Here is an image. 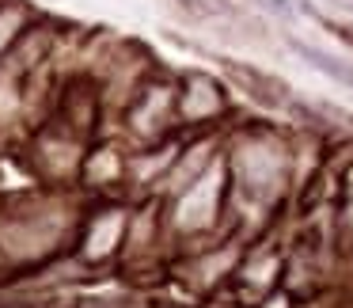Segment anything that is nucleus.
<instances>
[{"instance_id":"obj_1","label":"nucleus","mask_w":353,"mask_h":308,"mask_svg":"<svg viewBox=\"0 0 353 308\" xmlns=\"http://www.w3.org/2000/svg\"><path fill=\"white\" fill-rule=\"evenodd\" d=\"M221 65L239 84V92H247L254 103H262V107H281V103H289V84L285 80L270 77V73L254 69V65H239V61H221Z\"/></svg>"},{"instance_id":"obj_2","label":"nucleus","mask_w":353,"mask_h":308,"mask_svg":"<svg viewBox=\"0 0 353 308\" xmlns=\"http://www.w3.org/2000/svg\"><path fill=\"white\" fill-rule=\"evenodd\" d=\"M289 50L300 57V61H307V65H312V69H319L323 77H330L334 84H342V88H353V65L338 61L334 54H327V50L312 46V42H304V39H289Z\"/></svg>"},{"instance_id":"obj_3","label":"nucleus","mask_w":353,"mask_h":308,"mask_svg":"<svg viewBox=\"0 0 353 308\" xmlns=\"http://www.w3.org/2000/svg\"><path fill=\"white\" fill-rule=\"evenodd\" d=\"M315 19H319V23L327 27V31L334 35V39H342V42H350V46H353V27H345V23H334V19H327V16H315Z\"/></svg>"},{"instance_id":"obj_4","label":"nucleus","mask_w":353,"mask_h":308,"mask_svg":"<svg viewBox=\"0 0 353 308\" xmlns=\"http://www.w3.org/2000/svg\"><path fill=\"white\" fill-rule=\"evenodd\" d=\"M319 115H330V118H338V122H345V126H353V110H342V107H330V103H319Z\"/></svg>"}]
</instances>
